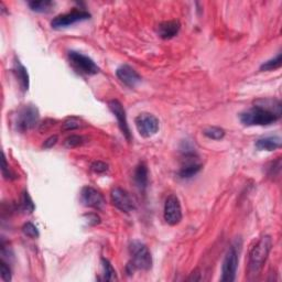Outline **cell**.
<instances>
[{"label": "cell", "instance_id": "obj_8", "mask_svg": "<svg viewBox=\"0 0 282 282\" xmlns=\"http://www.w3.org/2000/svg\"><path fill=\"white\" fill-rule=\"evenodd\" d=\"M91 18V15L85 10H79V9H73L69 13L58 15L54 19L52 20L51 26L53 29H62V28H67L69 26L74 25L76 22H81L84 20H88Z\"/></svg>", "mask_w": 282, "mask_h": 282}, {"label": "cell", "instance_id": "obj_6", "mask_svg": "<svg viewBox=\"0 0 282 282\" xmlns=\"http://www.w3.org/2000/svg\"><path fill=\"white\" fill-rule=\"evenodd\" d=\"M239 261V250L237 245H233L225 256L222 267V282H232L236 279Z\"/></svg>", "mask_w": 282, "mask_h": 282}, {"label": "cell", "instance_id": "obj_18", "mask_svg": "<svg viewBox=\"0 0 282 282\" xmlns=\"http://www.w3.org/2000/svg\"><path fill=\"white\" fill-rule=\"evenodd\" d=\"M15 74L17 79L19 80L20 86L23 91H28L29 88V74L27 72V68L22 65L20 62H16L15 65Z\"/></svg>", "mask_w": 282, "mask_h": 282}, {"label": "cell", "instance_id": "obj_17", "mask_svg": "<svg viewBox=\"0 0 282 282\" xmlns=\"http://www.w3.org/2000/svg\"><path fill=\"white\" fill-rule=\"evenodd\" d=\"M202 169V164L193 162V161H187L185 166L181 168L179 171V176L181 179H191L194 175H196Z\"/></svg>", "mask_w": 282, "mask_h": 282}, {"label": "cell", "instance_id": "obj_13", "mask_svg": "<svg viewBox=\"0 0 282 282\" xmlns=\"http://www.w3.org/2000/svg\"><path fill=\"white\" fill-rule=\"evenodd\" d=\"M116 75L120 80L121 83L130 88L136 87L141 82V76L129 65H121L120 67L117 68Z\"/></svg>", "mask_w": 282, "mask_h": 282}, {"label": "cell", "instance_id": "obj_20", "mask_svg": "<svg viewBox=\"0 0 282 282\" xmlns=\"http://www.w3.org/2000/svg\"><path fill=\"white\" fill-rule=\"evenodd\" d=\"M102 266H103V274L106 281H115L117 280V274L113 264L106 258H102Z\"/></svg>", "mask_w": 282, "mask_h": 282}, {"label": "cell", "instance_id": "obj_26", "mask_svg": "<svg viewBox=\"0 0 282 282\" xmlns=\"http://www.w3.org/2000/svg\"><path fill=\"white\" fill-rule=\"evenodd\" d=\"M82 127V123L80 119L76 118V117H70V118L66 119L63 123L62 130L63 131H69V130H75V129H79Z\"/></svg>", "mask_w": 282, "mask_h": 282}, {"label": "cell", "instance_id": "obj_25", "mask_svg": "<svg viewBox=\"0 0 282 282\" xmlns=\"http://www.w3.org/2000/svg\"><path fill=\"white\" fill-rule=\"evenodd\" d=\"M22 232L26 235V236L30 237V238H38L40 236V233L38 231L37 226L33 225L30 222L26 223V224L22 226Z\"/></svg>", "mask_w": 282, "mask_h": 282}, {"label": "cell", "instance_id": "obj_16", "mask_svg": "<svg viewBox=\"0 0 282 282\" xmlns=\"http://www.w3.org/2000/svg\"><path fill=\"white\" fill-rule=\"evenodd\" d=\"M133 180L140 190H146L149 182V171L145 163H139L134 170Z\"/></svg>", "mask_w": 282, "mask_h": 282}, {"label": "cell", "instance_id": "obj_7", "mask_svg": "<svg viewBox=\"0 0 282 282\" xmlns=\"http://www.w3.org/2000/svg\"><path fill=\"white\" fill-rule=\"evenodd\" d=\"M134 123H136L137 130L140 133V136L145 138L155 136L159 130V126H160L157 117L149 113L139 114L134 119Z\"/></svg>", "mask_w": 282, "mask_h": 282}, {"label": "cell", "instance_id": "obj_15", "mask_svg": "<svg viewBox=\"0 0 282 282\" xmlns=\"http://www.w3.org/2000/svg\"><path fill=\"white\" fill-rule=\"evenodd\" d=\"M282 140L279 136H270L258 139L255 146L258 150H264V151H274L281 148Z\"/></svg>", "mask_w": 282, "mask_h": 282}, {"label": "cell", "instance_id": "obj_21", "mask_svg": "<svg viewBox=\"0 0 282 282\" xmlns=\"http://www.w3.org/2000/svg\"><path fill=\"white\" fill-rule=\"evenodd\" d=\"M204 136H206L208 139L213 140H221L225 136V130L220 127H208L203 131Z\"/></svg>", "mask_w": 282, "mask_h": 282}, {"label": "cell", "instance_id": "obj_3", "mask_svg": "<svg viewBox=\"0 0 282 282\" xmlns=\"http://www.w3.org/2000/svg\"><path fill=\"white\" fill-rule=\"evenodd\" d=\"M272 248V239L269 235L261 237L258 243L252 247L249 254L248 269L251 274H257L261 271L263 264Z\"/></svg>", "mask_w": 282, "mask_h": 282}, {"label": "cell", "instance_id": "obj_27", "mask_svg": "<svg viewBox=\"0 0 282 282\" xmlns=\"http://www.w3.org/2000/svg\"><path fill=\"white\" fill-rule=\"evenodd\" d=\"M0 273H2V278L5 281H11V269L8 266L7 262H5L4 260L0 261Z\"/></svg>", "mask_w": 282, "mask_h": 282}, {"label": "cell", "instance_id": "obj_2", "mask_svg": "<svg viewBox=\"0 0 282 282\" xmlns=\"http://www.w3.org/2000/svg\"><path fill=\"white\" fill-rule=\"evenodd\" d=\"M131 260L127 264L128 274H132L134 270H149L152 267V257L148 247L139 240H132L129 245Z\"/></svg>", "mask_w": 282, "mask_h": 282}, {"label": "cell", "instance_id": "obj_5", "mask_svg": "<svg viewBox=\"0 0 282 282\" xmlns=\"http://www.w3.org/2000/svg\"><path fill=\"white\" fill-rule=\"evenodd\" d=\"M68 60L72 65L79 73L85 75H95L99 72V67L90 56H87L83 53L69 51Z\"/></svg>", "mask_w": 282, "mask_h": 282}, {"label": "cell", "instance_id": "obj_4", "mask_svg": "<svg viewBox=\"0 0 282 282\" xmlns=\"http://www.w3.org/2000/svg\"><path fill=\"white\" fill-rule=\"evenodd\" d=\"M40 119L39 109L33 105L23 106L16 115V128L18 131L25 132L31 130L38 125Z\"/></svg>", "mask_w": 282, "mask_h": 282}, {"label": "cell", "instance_id": "obj_1", "mask_svg": "<svg viewBox=\"0 0 282 282\" xmlns=\"http://www.w3.org/2000/svg\"><path fill=\"white\" fill-rule=\"evenodd\" d=\"M281 117V103L278 99H259L255 106L240 114L245 126H269Z\"/></svg>", "mask_w": 282, "mask_h": 282}, {"label": "cell", "instance_id": "obj_29", "mask_svg": "<svg viewBox=\"0 0 282 282\" xmlns=\"http://www.w3.org/2000/svg\"><path fill=\"white\" fill-rule=\"evenodd\" d=\"M91 169L95 173H105L106 171H108V164L103 161H95L92 163Z\"/></svg>", "mask_w": 282, "mask_h": 282}, {"label": "cell", "instance_id": "obj_19", "mask_svg": "<svg viewBox=\"0 0 282 282\" xmlns=\"http://www.w3.org/2000/svg\"><path fill=\"white\" fill-rule=\"evenodd\" d=\"M54 3L50 2V0H39V2H30L29 3V7H30L35 13H49L52 9Z\"/></svg>", "mask_w": 282, "mask_h": 282}, {"label": "cell", "instance_id": "obj_28", "mask_svg": "<svg viewBox=\"0 0 282 282\" xmlns=\"http://www.w3.org/2000/svg\"><path fill=\"white\" fill-rule=\"evenodd\" d=\"M2 171H3V176H4L6 180H14L16 178V175L13 173V171H11L9 166H8V163H7V160H6L5 155L3 157V168H2Z\"/></svg>", "mask_w": 282, "mask_h": 282}, {"label": "cell", "instance_id": "obj_22", "mask_svg": "<svg viewBox=\"0 0 282 282\" xmlns=\"http://www.w3.org/2000/svg\"><path fill=\"white\" fill-rule=\"evenodd\" d=\"M282 64V56H281V53H278L277 56L271 58V60H269L267 62H264L262 65L260 66L261 70H274L277 69L281 66Z\"/></svg>", "mask_w": 282, "mask_h": 282}, {"label": "cell", "instance_id": "obj_9", "mask_svg": "<svg viewBox=\"0 0 282 282\" xmlns=\"http://www.w3.org/2000/svg\"><path fill=\"white\" fill-rule=\"evenodd\" d=\"M164 221H166L169 225L174 226L178 225L182 221V208L179 197L171 194L166 199V204H164V212H163Z\"/></svg>", "mask_w": 282, "mask_h": 282}, {"label": "cell", "instance_id": "obj_24", "mask_svg": "<svg viewBox=\"0 0 282 282\" xmlns=\"http://www.w3.org/2000/svg\"><path fill=\"white\" fill-rule=\"evenodd\" d=\"M21 207H22L23 210L26 212V213H32V212L35 208L32 198H31L30 195H29L28 192H23V194H22Z\"/></svg>", "mask_w": 282, "mask_h": 282}, {"label": "cell", "instance_id": "obj_12", "mask_svg": "<svg viewBox=\"0 0 282 282\" xmlns=\"http://www.w3.org/2000/svg\"><path fill=\"white\" fill-rule=\"evenodd\" d=\"M81 202L84 206L95 209H102L106 204L103 194L92 186H84L82 189Z\"/></svg>", "mask_w": 282, "mask_h": 282}, {"label": "cell", "instance_id": "obj_31", "mask_svg": "<svg viewBox=\"0 0 282 282\" xmlns=\"http://www.w3.org/2000/svg\"><path fill=\"white\" fill-rule=\"evenodd\" d=\"M57 140H58L57 136H51L50 138H48V139H46V140L44 141L43 148H44V149H50V148H52L53 146H55V145H56Z\"/></svg>", "mask_w": 282, "mask_h": 282}, {"label": "cell", "instance_id": "obj_14", "mask_svg": "<svg viewBox=\"0 0 282 282\" xmlns=\"http://www.w3.org/2000/svg\"><path fill=\"white\" fill-rule=\"evenodd\" d=\"M180 29L181 25L178 20L163 21L158 26V34L160 38L169 40L174 38L180 32Z\"/></svg>", "mask_w": 282, "mask_h": 282}, {"label": "cell", "instance_id": "obj_23", "mask_svg": "<svg viewBox=\"0 0 282 282\" xmlns=\"http://www.w3.org/2000/svg\"><path fill=\"white\" fill-rule=\"evenodd\" d=\"M85 143V138L83 136H79V134H72V136L67 137L64 140V146L68 149L76 148V147L82 146Z\"/></svg>", "mask_w": 282, "mask_h": 282}, {"label": "cell", "instance_id": "obj_30", "mask_svg": "<svg viewBox=\"0 0 282 282\" xmlns=\"http://www.w3.org/2000/svg\"><path fill=\"white\" fill-rule=\"evenodd\" d=\"M280 169H281V160L280 159H278L277 161L275 162H272L271 163V167L269 168V176H274V175H278V173L275 172V170H277L278 172H280Z\"/></svg>", "mask_w": 282, "mask_h": 282}, {"label": "cell", "instance_id": "obj_10", "mask_svg": "<svg viewBox=\"0 0 282 282\" xmlns=\"http://www.w3.org/2000/svg\"><path fill=\"white\" fill-rule=\"evenodd\" d=\"M111 202L121 212L125 213H130V212L136 209V202L132 196L126 190L121 187H115L110 193Z\"/></svg>", "mask_w": 282, "mask_h": 282}, {"label": "cell", "instance_id": "obj_11", "mask_svg": "<svg viewBox=\"0 0 282 282\" xmlns=\"http://www.w3.org/2000/svg\"><path fill=\"white\" fill-rule=\"evenodd\" d=\"M108 107L111 113H113L114 116L116 117L117 122H118V126L120 128L122 134L126 137V139L128 141H130L131 132H130V128H129L128 121H127L126 110H125V108H123L122 104L119 101H117V99H111V101L108 102Z\"/></svg>", "mask_w": 282, "mask_h": 282}]
</instances>
